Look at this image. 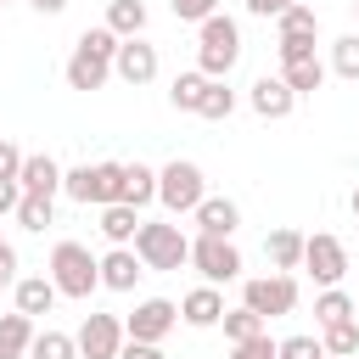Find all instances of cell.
I'll return each mask as SVG.
<instances>
[{
    "label": "cell",
    "mask_w": 359,
    "mask_h": 359,
    "mask_svg": "<svg viewBox=\"0 0 359 359\" xmlns=\"http://www.w3.org/2000/svg\"><path fill=\"white\" fill-rule=\"evenodd\" d=\"M118 34L101 22V28H84L79 39H73V56H67V67H62V79H67V90H101L107 79H112V62H118Z\"/></svg>",
    "instance_id": "obj_1"
},
{
    "label": "cell",
    "mask_w": 359,
    "mask_h": 359,
    "mask_svg": "<svg viewBox=\"0 0 359 359\" xmlns=\"http://www.w3.org/2000/svg\"><path fill=\"white\" fill-rule=\"evenodd\" d=\"M236 62H241V28H236V17L213 11V17L196 28V67H202L208 79H230Z\"/></svg>",
    "instance_id": "obj_2"
},
{
    "label": "cell",
    "mask_w": 359,
    "mask_h": 359,
    "mask_svg": "<svg viewBox=\"0 0 359 359\" xmlns=\"http://www.w3.org/2000/svg\"><path fill=\"white\" fill-rule=\"evenodd\" d=\"M50 280H56L62 297H79V303H84V297L101 286V258H90L84 241H56V247H50Z\"/></svg>",
    "instance_id": "obj_3"
},
{
    "label": "cell",
    "mask_w": 359,
    "mask_h": 359,
    "mask_svg": "<svg viewBox=\"0 0 359 359\" xmlns=\"http://www.w3.org/2000/svg\"><path fill=\"white\" fill-rule=\"evenodd\" d=\"M62 191L84 208H112V202H123V163H79V168H67Z\"/></svg>",
    "instance_id": "obj_4"
},
{
    "label": "cell",
    "mask_w": 359,
    "mask_h": 359,
    "mask_svg": "<svg viewBox=\"0 0 359 359\" xmlns=\"http://www.w3.org/2000/svg\"><path fill=\"white\" fill-rule=\"evenodd\" d=\"M135 252H140L146 269H180V264H191V236H185L180 224L140 219V230H135Z\"/></svg>",
    "instance_id": "obj_5"
},
{
    "label": "cell",
    "mask_w": 359,
    "mask_h": 359,
    "mask_svg": "<svg viewBox=\"0 0 359 359\" xmlns=\"http://www.w3.org/2000/svg\"><path fill=\"white\" fill-rule=\"evenodd\" d=\"M202 196H208V185H202V168L191 157H174V163L157 168V202L168 213H196Z\"/></svg>",
    "instance_id": "obj_6"
},
{
    "label": "cell",
    "mask_w": 359,
    "mask_h": 359,
    "mask_svg": "<svg viewBox=\"0 0 359 359\" xmlns=\"http://www.w3.org/2000/svg\"><path fill=\"white\" fill-rule=\"evenodd\" d=\"M241 303L252 314H264V325H269V320L297 309V275H280V269L275 275H252V280H241Z\"/></svg>",
    "instance_id": "obj_7"
},
{
    "label": "cell",
    "mask_w": 359,
    "mask_h": 359,
    "mask_svg": "<svg viewBox=\"0 0 359 359\" xmlns=\"http://www.w3.org/2000/svg\"><path fill=\"white\" fill-rule=\"evenodd\" d=\"M191 264H196V275H202L208 286L241 280V252H236V241H224V236H196V241H191Z\"/></svg>",
    "instance_id": "obj_8"
},
{
    "label": "cell",
    "mask_w": 359,
    "mask_h": 359,
    "mask_svg": "<svg viewBox=\"0 0 359 359\" xmlns=\"http://www.w3.org/2000/svg\"><path fill=\"white\" fill-rule=\"evenodd\" d=\"M303 269L320 280V292H325V286H342V275H348V247H342L331 230H314V236L303 241Z\"/></svg>",
    "instance_id": "obj_9"
},
{
    "label": "cell",
    "mask_w": 359,
    "mask_h": 359,
    "mask_svg": "<svg viewBox=\"0 0 359 359\" xmlns=\"http://www.w3.org/2000/svg\"><path fill=\"white\" fill-rule=\"evenodd\" d=\"M123 342H129V331H123L118 314H95V309L84 314V325H79V359H118Z\"/></svg>",
    "instance_id": "obj_10"
},
{
    "label": "cell",
    "mask_w": 359,
    "mask_h": 359,
    "mask_svg": "<svg viewBox=\"0 0 359 359\" xmlns=\"http://www.w3.org/2000/svg\"><path fill=\"white\" fill-rule=\"evenodd\" d=\"M174 325H180V303H168V297H146V303H135V314L123 320L129 342H163Z\"/></svg>",
    "instance_id": "obj_11"
},
{
    "label": "cell",
    "mask_w": 359,
    "mask_h": 359,
    "mask_svg": "<svg viewBox=\"0 0 359 359\" xmlns=\"http://www.w3.org/2000/svg\"><path fill=\"white\" fill-rule=\"evenodd\" d=\"M247 107H252L264 123H280V118H292L297 95H292V84H286L280 73H264V79H252V90H247Z\"/></svg>",
    "instance_id": "obj_12"
},
{
    "label": "cell",
    "mask_w": 359,
    "mask_h": 359,
    "mask_svg": "<svg viewBox=\"0 0 359 359\" xmlns=\"http://www.w3.org/2000/svg\"><path fill=\"white\" fill-rule=\"evenodd\" d=\"M112 73H118L129 90L151 84V79H157V45H146V39H123V45H118V62H112Z\"/></svg>",
    "instance_id": "obj_13"
},
{
    "label": "cell",
    "mask_w": 359,
    "mask_h": 359,
    "mask_svg": "<svg viewBox=\"0 0 359 359\" xmlns=\"http://www.w3.org/2000/svg\"><path fill=\"white\" fill-rule=\"evenodd\" d=\"M62 180H67V174H62V163H56L50 151H28V157H22L17 185H22L28 196H56V191H62Z\"/></svg>",
    "instance_id": "obj_14"
},
{
    "label": "cell",
    "mask_w": 359,
    "mask_h": 359,
    "mask_svg": "<svg viewBox=\"0 0 359 359\" xmlns=\"http://www.w3.org/2000/svg\"><path fill=\"white\" fill-rule=\"evenodd\" d=\"M196 219V236H236V224H241V208L230 202V196H202V208L191 213Z\"/></svg>",
    "instance_id": "obj_15"
},
{
    "label": "cell",
    "mask_w": 359,
    "mask_h": 359,
    "mask_svg": "<svg viewBox=\"0 0 359 359\" xmlns=\"http://www.w3.org/2000/svg\"><path fill=\"white\" fill-rule=\"evenodd\" d=\"M140 275H146V264H140L135 247H112V252L101 258V286H107V292H135Z\"/></svg>",
    "instance_id": "obj_16"
},
{
    "label": "cell",
    "mask_w": 359,
    "mask_h": 359,
    "mask_svg": "<svg viewBox=\"0 0 359 359\" xmlns=\"http://www.w3.org/2000/svg\"><path fill=\"white\" fill-rule=\"evenodd\" d=\"M180 320L185 325H196V331H208V325H219L224 320V297H219V286H196V292H185L180 297Z\"/></svg>",
    "instance_id": "obj_17"
},
{
    "label": "cell",
    "mask_w": 359,
    "mask_h": 359,
    "mask_svg": "<svg viewBox=\"0 0 359 359\" xmlns=\"http://www.w3.org/2000/svg\"><path fill=\"white\" fill-rule=\"evenodd\" d=\"M11 292H17V314H28V320L50 314V309H56V297H62L50 275H22V280H17Z\"/></svg>",
    "instance_id": "obj_18"
},
{
    "label": "cell",
    "mask_w": 359,
    "mask_h": 359,
    "mask_svg": "<svg viewBox=\"0 0 359 359\" xmlns=\"http://www.w3.org/2000/svg\"><path fill=\"white\" fill-rule=\"evenodd\" d=\"M303 241H309L303 230H286V224H280V230L264 236V258H269L280 275H292V269H303Z\"/></svg>",
    "instance_id": "obj_19"
},
{
    "label": "cell",
    "mask_w": 359,
    "mask_h": 359,
    "mask_svg": "<svg viewBox=\"0 0 359 359\" xmlns=\"http://www.w3.org/2000/svg\"><path fill=\"white\" fill-rule=\"evenodd\" d=\"M208 73L202 67H191V73H174V84H168V107L174 112H202V95H208Z\"/></svg>",
    "instance_id": "obj_20"
},
{
    "label": "cell",
    "mask_w": 359,
    "mask_h": 359,
    "mask_svg": "<svg viewBox=\"0 0 359 359\" xmlns=\"http://www.w3.org/2000/svg\"><path fill=\"white\" fill-rule=\"evenodd\" d=\"M135 230H140V208H129V202L101 208V236H107L112 247H135Z\"/></svg>",
    "instance_id": "obj_21"
},
{
    "label": "cell",
    "mask_w": 359,
    "mask_h": 359,
    "mask_svg": "<svg viewBox=\"0 0 359 359\" xmlns=\"http://www.w3.org/2000/svg\"><path fill=\"white\" fill-rule=\"evenodd\" d=\"M28 348H34V320L0 314V359H28Z\"/></svg>",
    "instance_id": "obj_22"
},
{
    "label": "cell",
    "mask_w": 359,
    "mask_h": 359,
    "mask_svg": "<svg viewBox=\"0 0 359 359\" xmlns=\"http://www.w3.org/2000/svg\"><path fill=\"white\" fill-rule=\"evenodd\" d=\"M107 28L118 39H140L146 34V6L140 0H107Z\"/></svg>",
    "instance_id": "obj_23"
},
{
    "label": "cell",
    "mask_w": 359,
    "mask_h": 359,
    "mask_svg": "<svg viewBox=\"0 0 359 359\" xmlns=\"http://www.w3.org/2000/svg\"><path fill=\"white\" fill-rule=\"evenodd\" d=\"M280 79L292 84V95H314L325 84V62L320 56H303V62H280Z\"/></svg>",
    "instance_id": "obj_24"
},
{
    "label": "cell",
    "mask_w": 359,
    "mask_h": 359,
    "mask_svg": "<svg viewBox=\"0 0 359 359\" xmlns=\"http://www.w3.org/2000/svg\"><path fill=\"white\" fill-rule=\"evenodd\" d=\"M123 202H129V208L157 202V168H146V163H123Z\"/></svg>",
    "instance_id": "obj_25"
},
{
    "label": "cell",
    "mask_w": 359,
    "mask_h": 359,
    "mask_svg": "<svg viewBox=\"0 0 359 359\" xmlns=\"http://www.w3.org/2000/svg\"><path fill=\"white\" fill-rule=\"evenodd\" d=\"M314 320H320V331H325V325H342V320H359V314H353V297H348L342 286H325V292L314 297Z\"/></svg>",
    "instance_id": "obj_26"
},
{
    "label": "cell",
    "mask_w": 359,
    "mask_h": 359,
    "mask_svg": "<svg viewBox=\"0 0 359 359\" xmlns=\"http://www.w3.org/2000/svg\"><path fill=\"white\" fill-rule=\"evenodd\" d=\"M17 224L34 230V236L50 230V224H56V196H28V191H22V202H17Z\"/></svg>",
    "instance_id": "obj_27"
},
{
    "label": "cell",
    "mask_w": 359,
    "mask_h": 359,
    "mask_svg": "<svg viewBox=\"0 0 359 359\" xmlns=\"http://www.w3.org/2000/svg\"><path fill=\"white\" fill-rule=\"evenodd\" d=\"M219 325H224V342H230V348H236V342L264 337V314H252L247 303H241V309H224V320H219Z\"/></svg>",
    "instance_id": "obj_28"
},
{
    "label": "cell",
    "mask_w": 359,
    "mask_h": 359,
    "mask_svg": "<svg viewBox=\"0 0 359 359\" xmlns=\"http://www.w3.org/2000/svg\"><path fill=\"white\" fill-rule=\"evenodd\" d=\"M320 342H325V359H359V320L325 325V331H320Z\"/></svg>",
    "instance_id": "obj_29"
},
{
    "label": "cell",
    "mask_w": 359,
    "mask_h": 359,
    "mask_svg": "<svg viewBox=\"0 0 359 359\" xmlns=\"http://www.w3.org/2000/svg\"><path fill=\"white\" fill-rule=\"evenodd\" d=\"M314 34H320V17H314V6H303V0L275 22V39H314Z\"/></svg>",
    "instance_id": "obj_30"
},
{
    "label": "cell",
    "mask_w": 359,
    "mask_h": 359,
    "mask_svg": "<svg viewBox=\"0 0 359 359\" xmlns=\"http://www.w3.org/2000/svg\"><path fill=\"white\" fill-rule=\"evenodd\" d=\"M28 359H79V337H67V331H34Z\"/></svg>",
    "instance_id": "obj_31"
},
{
    "label": "cell",
    "mask_w": 359,
    "mask_h": 359,
    "mask_svg": "<svg viewBox=\"0 0 359 359\" xmlns=\"http://www.w3.org/2000/svg\"><path fill=\"white\" fill-rule=\"evenodd\" d=\"M331 73H337V79H348V84H359V34L331 39Z\"/></svg>",
    "instance_id": "obj_32"
},
{
    "label": "cell",
    "mask_w": 359,
    "mask_h": 359,
    "mask_svg": "<svg viewBox=\"0 0 359 359\" xmlns=\"http://www.w3.org/2000/svg\"><path fill=\"white\" fill-rule=\"evenodd\" d=\"M230 112H236V90H230L224 79H213V84H208V95H202V112H196V118L219 123V118H230Z\"/></svg>",
    "instance_id": "obj_33"
},
{
    "label": "cell",
    "mask_w": 359,
    "mask_h": 359,
    "mask_svg": "<svg viewBox=\"0 0 359 359\" xmlns=\"http://www.w3.org/2000/svg\"><path fill=\"white\" fill-rule=\"evenodd\" d=\"M275 359H325V342L320 337H280V353Z\"/></svg>",
    "instance_id": "obj_34"
},
{
    "label": "cell",
    "mask_w": 359,
    "mask_h": 359,
    "mask_svg": "<svg viewBox=\"0 0 359 359\" xmlns=\"http://www.w3.org/2000/svg\"><path fill=\"white\" fill-rule=\"evenodd\" d=\"M275 353H280V342H275L269 331L252 337V342H236V348H230V359H275Z\"/></svg>",
    "instance_id": "obj_35"
},
{
    "label": "cell",
    "mask_w": 359,
    "mask_h": 359,
    "mask_svg": "<svg viewBox=\"0 0 359 359\" xmlns=\"http://www.w3.org/2000/svg\"><path fill=\"white\" fill-rule=\"evenodd\" d=\"M168 6H174V17H180V22H196V28L219 11V0H168Z\"/></svg>",
    "instance_id": "obj_36"
},
{
    "label": "cell",
    "mask_w": 359,
    "mask_h": 359,
    "mask_svg": "<svg viewBox=\"0 0 359 359\" xmlns=\"http://www.w3.org/2000/svg\"><path fill=\"white\" fill-rule=\"evenodd\" d=\"M275 56L280 62H303V56H314V39H275Z\"/></svg>",
    "instance_id": "obj_37"
},
{
    "label": "cell",
    "mask_w": 359,
    "mask_h": 359,
    "mask_svg": "<svg viewBox=\"0 0 359 359\" xmlns=\"http://www.w3.org/2000/svg\"><path fill=\"white\" fill-rule=\"evenodd\" d=\"M22 157H28V151H17L11 140H0V180H17V174H22Z\"/></svg>",
    "instance_id": "obj_38"
},
{
    "label": "cell",
    "mask_w": 359,
    "mask_h": 359,
    "mask_svg": "<svg viewBox=\"0 0 359 359\" xmlns=\"http://www.w3.org/2000/svg\"><path fill=\"white\" fill-rule=\"evenodd\" d=\"M292 6H297V0H247V11H252V17H275V22H280Z\"/></svg>",
    "instance_id": "obj_39"
},
{
    "label": "cell",
    "mask_w": 359,
    "mask_h": 359,
    "mask_svg": "<svg viewBox=\"0 0 359 359\" xmlns=\"http://www.w3.org/2000/svg\"><path fill=\"white\" fill-rule=\"evenodd\" d=\"M17 280H22V275H17V247L6 241V247H0V286H17Z\"/></svg>",
    "instance_id": "obj_40"
},
{
    "label": "cell",
    "mask_w": 359,
    "mask_h": 359,
    "mask_svg": "<svg viewBox=\"0 0 359 359\" xmlns=\"http://www.w3.org/2000/svg\"><path fill=\"white\" fill-rule=\"evenodd\" d=\"M17 202H22V185L17 180H0V213H17Z\"/></svg>",
    "instance_id": "obj_41"
},
{
    "label": "cell",
    "mask_w": 359,
    "mask_h": 359,
    "mask_svg": "<svg viewBox=\"0 0 359 359\" xmlns=\"http://www.w3.org/2000/svg\"><path fill=\"white\" fill-rule=\"evenodd\" d=\"M118 359H163V348H157V342H123Z\"/></svg>",
    "instance_id": "obj_42"
},
{
    "label": "cell",
    "mask_w": 359,
    "mask_h": 359,
    "mask_svg": "<svg viewBox=\"0 0 359 359\" xmlns=\"http://www.w3.org/2000/svg\"><path fill=\"white\" fill-rule=\"evenodd\" d=\"M28 6H34L39 17H62V11H67V0H28Z\"/></svg>",
    "instance_id": "obj_43"
},
{
    "label": "cell",
    "mask_w": 359,
    "mask_h": 359,
    "mask_svg": "<svg viewBox=\"0 0 359 359\" xmlns=\"http://www.w3.org/2000/svg\"><path fill=\"white\" fill-rule=\"evenodd\" d=\"M348 208H353V219H359V185H353V196H348Z\"/></svg>",
    "instance_id": "obj_44"
},
{
    "label": "cell",
    "mask_w": 359,
    "mask_h": 359,
    "mask_svg": "<svg viewBox=\"0 0 359 359\" xmlns=\"http://www.w3.org/2000/svg\"><path fill=\"white\" fill-rule=\"evenodd\" d=\"M353 17H359V0H353Z\"/></svg>",
    "instance_id": "obj_45"
},
{
    "label": "cell",
    "mask_w": 359,
    "mask_h": 359,
    "mask_svg": "<svg viewBox=\"0 0 359 359\" xmlns=\"http://www.w3.org/2000/svg\"><path fill=\"white\" fill-rule=\"evenodd\" d=\"M353 314H359V297H353Z\"/></svg>",
    "instance_id": "obj_46"
},
{
    "label": "cell",
    "mask_w": 359,
    "mask_h": 359,
    "mask_svg": "<svg viewBox=\"0 0 359 359\" xmlns=\"http://www.w3.org/2000/svg\"><path fill=\"white\" fill-rule=\"evenodd\" d=\"M0 247H6V236H0Z\"/></svg>",
    "instance_id": "obj_47"
},
{
    "label": "cell",
    "mask_w": 359,
    "mask_h": 359,
    "mask_svg": "<svg viewBox=\"0 0 359 359\" xmlns=\"http://www.w3.org/2000/svg\"><path fill=\"white\" fill-rule=\"evenodd\" d=\"M0 6H6V0H0Z\"/></svg>",
    "instance_id": "obj_48"
},
{
    "label": "cell",
    "mask_w": 359,
    "mask_h": 359,
    "mask_svg": "<svg viewBox=\"0 0 359 359\" xmlns=\"http://www.w3.org/2000/svg\"><path fill=\"white\" fill-rule=\"evenodd\" d=\"M0 140H6V135H0Z\"/></svg>",
    "instance_id": "obj_49"
}]
</instances>
